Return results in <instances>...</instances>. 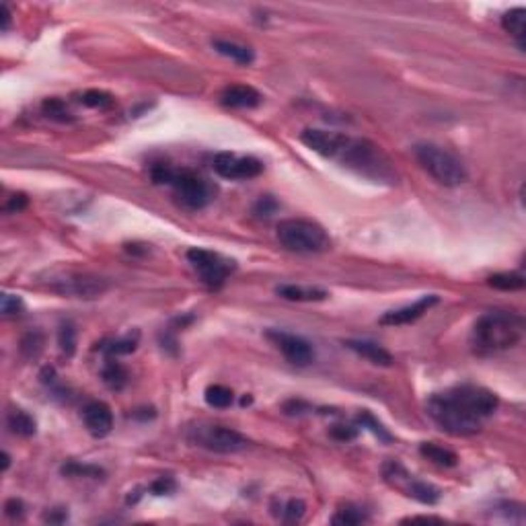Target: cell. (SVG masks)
<instances>
[{"instance_id": "cell-1", "label": "cell", "mask_w": 526, "mask_h": 526, "mask_svg": "<svg viewBox=\"0 0 526 526\" xmlns=\"http://www.w3.org/2000/svg\"><path fill=\"white\" fill-rule=\"evenodd\" d=\"M500 399L483 386L463 384L446 393H436L428 401V414L436 426L451 436H473L498 409Z\"/></svg>"}, {"instance_id": "cell-2", "label": "cell", "mask_w": 526, "mask_h": 526, "mask_svg": "<svg viewBox=\"0 0 526 526\" xmlns=\"http://www.w3.org/2000/svg\"><path fill=\"white\" fill-rule=\"evenodd\" d=\"M335 161H340L344 167L356 171L358 175H362V177L374 183L395 185L397 179H399L395 167L389 161V157L370 140L344 136V142L337 150Z\"/></svg>"}, {"instance_id": "cell-3", "label": "cell", "mask_w": 526, "mask_h": 526, "mask_svg": "<svg viewBox=\"0 0 526 526\" xmlns=\"http://www.w3.org/2000/svg\"><path fill=\"white\" fill-rule=\"evenodd\" d=\"M525 335L522 317L504 310H491L477 319L473 327V345L481 354L504 352L518 344Z\"/></svg>"}, {"instance_id": "cell-4", "label": "cell", "mask_w": 526, "mask_h": 526, "mask_svg": "<svg viewBox=\"0 0 526 526\" xmlns=\"http://www.w3.org/2000/svg\"><path fill=\"white\" fill-rule=\"evenodd\" d=\"M278 241L294 253H323L331 249V238L325 228L307 218L282 220L275 228Z\"/></svg>"}, {"instance_id": "cell-5", "label": "cell", "mask_w": 526, "mask_h": 526, "mask_svg": "<svg viewBox=\"0 0 526 526\" xmlns=\"http://www.w3.org/2000/svg\"><path fill=\"white\" fill-rule=\"evenodd\" d=\"M414 154L421 164V169L440 185L444 187H456L467 182V169L461 163V159H456L451 150L442 148L438 144H424L414 146Z\"/></svg>"}, {"instance_id": "cell-6", "label": "cell", "mask_w": 526, "mask_h": 526, "mask_svg": "<svg viewBox=\"0 0 526 526\" xmlns=\"http://www.w3.org/2000/svg\"><path fill=\"white\" fill-rule=\"evenodd\" d=\"M167 185H171L175 189V196L191 210L206 208L210 201L214 200V194H216V187L204 175L191 171V169H173L171 167Z\"/></svg>"}, {"instance_id": "cell-7", "label": "cell", "mask_w": 526, "mask_h": 526, "mask_svg": "<svg viewBox=\"0 0 526 526\" xmlns=\"http://www.w3.org/2000/svg\"><path fill=\"white\" fill-rule=\"evenodd\" d=\"M187 261L194 265V270L198 272L201 282L212 290L222 288L224 282L228 280V275L235 272V261L222 257L220 253H214V251L200 249V247L187 251Z\"/></svg>"}, {"instance_id": "cell-8", "label": "cell", "mask_w": 526, "mask_h": 526, "mask_svg": "<svg viewBox=\"0 0 526 526\" xmlns=\"http://www.w3.org/2000/svg\"><path fill=\"white\" fill-rule=\"evenodd\" d=\"M191 440L196 446L218 454H235L247 448V438L226 426H198L191 432Z\"/></svg>"}, {"instance_id": "cell-9", "label": "cell", "mask_w": 526, "mask_h": 526, "mask_svg": "<svg viewBox=\"0 0 526 526\" xmlns=\"http://www.w3.org/2000/svg\"><path fill=\"white\" fill-rule=\"evenodd\" d=\"M382 475H384V479H386L393 488H397V490L403 491L407 498H414V500H418L421 504L432 506V504H436V502L440 500V491L436 490L434 485L416 479L414 475H409V473L405 471L399 463H395V461H389V463L382 467Z\"/></svg>"}, {"instance_id": "cell-10", "label": "cell", "mask_w": 526, "mask_h": 526, "mask_svg": "<svg viewBox=\"0 0 526 526\" xmlns=\"http://www.w3.org/2000/svg\"><path fill=\"white\" fill-rule=\"evenodd\" d=\"M214 171L216 175L231 179V182H241V179H253L257 175L263 173V163L255 157H238L233 152H220L214 157Z\"/></svg>"}, {"instance_id": "cell-11", "label": "cell", "mask_w": 526, "mask_h": 526, "mask_svg": "<svg viewBox=\"0 0 526 526\" xmlns=\"http://www.w3.org/2000/svg\"><path fill=\"white\" fill-rule=\"evenodd\" d=\"M265 337L272 342L280 352L282 356L288 360L294 366H309L312 360H315V349L312 345L300 337V335H294V333H288V331H280V329H270L265 333Z\"/></svg>"}, {"instance_id": "cell-12", "label": "cell", "mask_w": 526, "mask_h": 526, "mask_svg": "<svg viewBox=\"0 0 526 526\" xmlns=\"http://www.w3.org/2000/svg\"><path fill=\"white\" fill-rule=\"evenodd\" d=\"M52 288L60 294H73L78 298H97L103 292L107 290V280L97 278V275H89V273H74V275H66L64 280H56Z\"/></svg>"}, {"instance_id": "cell-13", "label": "cell", "mask_w": 526, "mask_h": 526, "mask_svg": "<svg viewBox=\"0 0 526 526\" xmlns=\"http://www.w3.org/2000/svg\"><path fill=\"white\" fill-rule=\"evenodd\" d=\"M345 134H337V132H327V130H317V127H309L300 134V142L310 148L312 152L325 157V159H335L337 150L344 142Z\"/></svg>"}, {"instance_id": "cell-14", "label": "cell", "mask_w": 526, "mask_h": 526, "mask_svg": "<svg viewBox=\"0 0 526 526\" xmlns=\"http://www.w3.org/2000/svg\"><path fill=\"white\" fill-rule=\"evenodd\" d=\"M83 421L89 434L95 438H105L113 428V414L111 407L103 401H93L83 409Z\"/></svg>"}, {"instance_id": "cell-15", "label": "cell", "mask_w": 526, "mask_h": 526, "mask_svg": "<svg viewBox=\"0 0 526 526\" xmlns=\"http://www.w3.org/2000/svg\"><path fill=\"white\" fill-rule=\"evenodd\" d=\"M436 303H438V296H436V294L421 296L419 300H416V303L409 305V307H403V309L391 310V312L382 315L381 325H409V323L418 321L419 317H424L428 310L434 307Z\"/></svg>"}, {"instance_id": "cell-16", "label": "cell", "mask_w": 526, "mask_h": 526, "mask_svg": "<svg viewBox=\"0 0 526 526\" xmlns=\"http://www.w3.org/2000/svg\"><path fill=\"white\" fill-rule=\"evenodd\" d=\"M261 93L249 85H231L220 93V103L231 109H253L261 105Z\"/></svg>"}, {"instance_id": "cell-17", "label": "cell", "mask_w": 526, "mask_h": 526, "mask_svg": "<svg viewBox=\"0 0 526 526\" xmlns=\"http://www.w3.org/2000/svg\"><path fill=\"white\" fill-rule=\"evenodd\" d=\"M345 345L356 352L358 356L366 358L368 362H372L374 366H391L393 364V356L391 352H386L382 345L374 344V342H366V340H347Z\"/></svg>"}, {"instance_id": "cell-18", "label": "cell", "mask_w": 526, "mask_h": 526, "mask_svg": "<svg viewBox=\"0 0 526 526\" xmlns=\"http://www.w3.org/2000/svg\"><path fill=\"white\" fill-rule=\"evenodd\" d=\"M212 48H214L220 56L231 58L233 62L241 64V66L253 64L255 60L253 50L247 48V46H241V43H235V41H226V39H214V41H212Z\"/></svg>"}, {"instance_id": "cell-19", "label": "cell", "mask_w": 526, "mask_h": 526, "mask_svg": "<svg viewBox=\"0 0 526 526\" xmlns=\"http://www.w3.org/2000/svg\"><path fill=\"white\" fill-rule=\"evenodd\" d=\"M278 296L286 298V300H294V303H312V300H325L327 294L321 288H303V286H294V284H286V286H278L275 288Z\"/></svg>"}, {"instance_id": "cell-20", "label": "cell", "mask_w": 526, "mask_h": 526, "mask_svg": "<svg viewBox=\"0 0 526 526\" xmlns=\"http://www.w3.org/2000/svg\"><path fill=\"white\" fill-rule=\"evenodd\" d=\"M525 17L526 11L522 6L512 9V11H508V13L502 17V27L508 31L510 36L516 39V43H518L520 48H525Z\"/></svg>"}, {"instance_id": "cell-21", "label": "cell", "mask_w": 526, "mask_h": 526, "mask_svg": "<svg viewBox=\"0 0 526 526\" xmlns=\"http://www.w3.org/2000/svg\"><path fill=\"white\" fill-rule=\"evenodd\" d=\"M6 424H9L11 432L21 436V438H31L37 432L36 419L31 418L27 411H23V409H13L9 414V418H6Z\"/></svg>"}, {"instance_id": "cell-22", "label": "cell", "mask_w": 526, "mask_h": 526, "mask_svg": "<svg viewBox=\"0 0 526 526\" xmlns=\"http://www.w3.org/2000/svg\"><path fill=\"white\" fill-rule=\"evenodd\" d=\"M101 379L105 382V386L111 391H122L127 384V370L124 364H120L117 360H107V364L103 366L101 370Z\"/></svg>"}, {"instance_id": "cell-23", "label": "cell", "mask_w": 526, "mask_h": 526, "mask_svg": "<svg viewBox=\"0 0 526 526\" xmlns=\"http://www.w3.org/2000/svg\"><path fill=\"white\" fill-rule=\"evenodd\" d=\"M419 453H421V456H426L428 461H432L436 465H440V467H456V463H458L456 453L448 451V448H444V446H438L434 442H424V444L419 446Z\"/></svg>"}, {"instance_id": "cell-24", "label": "cell", "mask_w": 526, "mask_h": 526, "mask_svg": "<svg viewBox=\"0 0 526 526\" xmlns=\"http://www.w3.org/2000/svg\"><path fill=\"white\" fill-rule=\"evenodd\" d=\"M136 347H138V333L126 335V337H120V340L103 342L99 349H101L105 356H109V358H117V356H127V354H132Z\"/></svg>"}, {"instance_id": "cell-25", "label": "cell", "mask_w": 526, "mask_h": 526, "mask_svg": "<svg viewBox=\"0 0 526 526\" xmlns=\"http://www.w3.org/2000/svg\"><path fill=\"white\" fill-rule=\"evenodd\" d=\"M488 284L495 290H522L525 288V275H520V273H495V275L488 278Z\"/></svg>"}, {"instance_id": "cell-26", "label": "cell", "mask_w": 526, "mask_h": 526, "mask_svg": "<svg viewBox=\"0 0 526 526\" xmlns=\"http://www.w3.org/2000/svg\"><path fill=\"white\" fill-rule=\"evenodd\" d=\"M206 403L210 405V407H216V409H226V407H231V403H233V391L228 389V386H222V384H212V386H208L206 389Z\"/></svg>"}, {"instance_id": "cell-27", "label": "cell", "mask_w": 526, "mask_h": 526, "mask_svg": "<svg viewBox=\"0 0 526 526\" xmlns=\"http://www.w3.org/2000/svg\"><path fill=\"white\" fill-rule=\"evenodd\" d=\"M331 522L337 526H356L362 525V522H368V516L360 508L345 506V508L337 510V514L331 518Z\"/></svg>"}, {"instance_id": "cell-28", "label": "cell", "mask_w": 526, "mask_h": 526, "mask_svg": "<svg viewBox=\"0 0 526 526\" xmlns=\"http://www.w3.org/2000/svg\"><path fill=\"white\" fill-rule=\"evenodd\" d=\"M43 113L50 117V120H56V122H73V113L70 109L66 107V103L58 97H52V99H46L43 101Z\"/></svg>"}, {"instance_id": "cell-29", "label": "cell", "mask_w": 526, "mask_h": 526, "mask_svg": "<svg viewBox=\"0 0 526 526\" xmlns=\"http://www.w3.org/2000/svg\"><path fill=\"white\" fill-rule=\"evenodd\" d=\"M43 335L39 331H29L23 340H21V354L27 358V360H36L37 356L43 352Z\"/></svg>"}, {"instance_id": "cell-30", "label": "cell", "mask_w": 526, "mask_h": 526, "mask_svg": "<svg viewBox=\"0 0 526 526\" xmlns=\"http://www.w3.org/2000/svg\"><path fill=\"white\" fill-rule=\"evenodd\" d=\"M80 103L91 109H109L113 107L115 99H113V95H109L107 91L91 89V91H85L80 95Z\"/></svg>"}, {"instance_id": "cell-31", "label": "cell", "mask_w": 526, "mask_h": 526, "mask_svg": "<svg viewBox=\"0 0 526 526\" xmlns=\"http://www.w3.org/2000/svg\"><path fill=\"white\" fill-rule=\"evenodd\" d=\"M58 345L66 358H73L76 352V329L73 323H64L58 331Z\"/></svg>"}, {"instance_id": "cell-32", "label": "cell", "mask_w": 526, "mask_h": 526, "mask_svg": "<svg viewBox=\"0 0 526 526\" xmlns=\"http://www.w3.org/2000/svg\"><path fill=\"white\" fill-rule=\"evenodd\" d=\"M358 424H360L362 428H368L372 434L379 436L382 442H391V440H393V436L382 428L381 421H377V418H374L372 414H368V411H362V414L358 416Z\"/></svg>"}, {"instance_id": "cell-33", "label": "cell", "mask_w": 526, "mask_h": 526, "mask_svg": "<svg viewBox=\"0 0 526 526\" xmlns=\"http://www.w3.org/2000/svg\"><path fill=\"white\" fill-rule=\"evenodd\" d=\"M305 512H307V506H305V502L303 500H290L284 510H282V516H284V520L286 522H300L303 518H305Z\"/></svg>"}, {"instance_id": "cell-34", "label": "cell", "mask_w": 526, "mask_h": 526, "mask_svg": "<svg viewBox=\"0 0 526 526\" xmlns=\"http://www.w3.org/2000/svg\"><path fill=\"white\" fill-rule=\"evenodd\" d=\"M62 473L68 475V477H99L103 475V471L99 467H93V465H78V463H68L62 467Z\"/></svg>"}, {"instance_id": "cell-35", "label": "cell", "mask_w": 526, "mask_h": 526, "mask_svg": "<svg viewBox=\"0 0 526 526\" xmlns=\"http://www.w3.org/2000/svg\"><path fill=\"white\" fill-rule=\"evenodd\" d=\"M0 310L4 317H17L23 312V300L19 296H13V294H2L0 298Z\"/></svg>"}, {"instance_id": "cell-36", "label": "cell", "mask_w": 526, "mask_h": 526, "mask_svg": "<svg viewBox=\"0 0 526 526\" xmlns=\"http://www.w3.org/2000/svg\"><path fill=\"white\" fill-rule=\"evenodd\" d=\"M278 208H280V204L275 201V198L272 196H261L257 204H255V214H259V216H272L278 212Z\"/></svg>"}, {"instance_id": "cell-37", "label": "cell", "mask_w": 526, "mask_h": 526, "mask_svg": "<svg viewBox=\"0 0 526 526\" xmlns=\"http://www.w3.org/2000/svg\"><path fill=\"white\" fill-rule=\"evenodd\" d=\"M331 436L335 438V440H342V442H349V440H354L356 436H358V430L354 428V426H333L331 428Z\"/></svg>"}, {"instance_id": "cell-38", "label": "cell", "mask_w": 526, "mask_h": 526, "mask_svg": "<svg viewBox=\"0 0 526 526\" xmlns=\"http://www.w3.org/2000/svg\"><path fill=\"white\" fill-rule=\"evenodd\" d=\"M150 491H152L154 495H167V493H173V491H175V481H173V479H169V477L157 479V481H152Z\"/></svg>"}, {"instance_id": "cell-39", "label": "cell", "mask_w": 526, "mask_h": 526, "mask_svg": "<svg viewBox=\"0 0 526 526\" xmlns=\"http://www.w3.org/2000/svg\"><path fill=\"white\" fill-rule=\"evenodd\" d=\"M23 208H27V198H25L23 194L11 196L9 201L4 204V212H9V214H17V212H21Z\"/></svg>"}, {"instance_id": "cell-40", "label": "cell", "mask_w": 526, "mask_h": 526, "mask_svg": "<svg viewBox=\"0 0 526 526\" xmlns=\"http://www.w3.org/2000/svg\"><path fill=\"white\" fill-rule=\"evenodd\" d=\"M4 514H6L9 518H23V514H25V506H23V502L17 500V498L9 500V502L4 504Z\"/></svg>"}, {"instance_id": "cell-41", "label": "cell", "mask_w": 526, "mask_h": 526, "mask_svg": "<svg viewBox=\"0 0 526 526\" xmlns=\"http://www.w3.org/2000/svg\"><path fill=\"white\" fill-rule=\"evenodd\" d=\"M66 518H68L66 510H54V512H50V514H46V516H43V520H46V522H54V525L64 522Z\"/></svg>"}, {"instance_id": "cell-42", "label": "cell", "mask_w": 526, "mask_h": 526, "mask_svg": "<svg viewBox=\"0 0 526 526\" xmlns=\"http://www.w3.org/2000/svg\"><path fill=\"white\" fill-rule=\"evenodd\" d=\"M11 27V11L6 4H2V31H6Z\"/></svg>"}, {"instance_id": "cell-43", "label": "cell", "mask_w": 526, "mask_h": 526, "mask_svg": "<svg viewBox=\"0 0 526 526\" xmlns=\"http://www.w3.org/2000/svg\"><path fill=\"white\" fill-rule=\"evenodd\" d=\"M9 465H11V456L6 453H2V471H6L9 469Z\"/></svg>"}]
</instances>
